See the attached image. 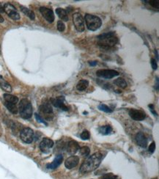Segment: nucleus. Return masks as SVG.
<instances>
[{
    "mask_svg": "<svg viewBox=\"0 0 159 179\" xmlns=\"http://www.w3.org/2000/svg\"><path fill=\"white\" fill-rule=\"evenodd\" d=\"M96 75H97V77H101V78L110 79L119 76L120 73L117 71L111 70V69H101V70H98L96 72Z\"/></svg>",
    "mask_w": 159,
    "mask_h": 179,
    "instance_id": "nucleus-8",
    "label": "nucleus"
},
{
    "mask_svg": "<svg viewBox=\"0 0 159 179\" xmlns=\"http://www.w3.org/2000/svg\"><path fill=\"white\" fill-rule=\"evenodd\" d=\"M89 137H90V134L88 131L85 130L81 134V138L84 140H89Z\"/></svg>",
    "mask_w": 159,
    "mask_h": 179,
    "instance_id": "nucleus-28",
    "label": "nucleus"
},
{
    "mask_svg": "<svg viewBox=\"0 0 159 179\" xmlns=\"http://www.w3.org/2000/svg\"><path fill=\"white\" fill-rule=\"evenodd\" d=\"M148 106H149V108L150 109L151 112H152V113L154 114V115L157 116V113H156V111H155V109H154V105H153V104H150Z\"/></svg>",
    "mask_w": 159,
    "mask_h": 179,
    "instance_id": "nucleus-35",
    "label": "nucleus"
},
{
    "mask_svg": "<svg viewBox=\"0 0 159 179\" xmlns=\"http://www.w3.org/2000/svg\"><path fill=\"white\" fill-rule=\"evenodd\" d=\"M136 141L137 142L141 148H146L147 145V139L145 137V135L142 132H139V133L136 134Z\"/></svg>",
    "mask_w": 159,
    "mask_h": 179,
    "instance_id": "nucleus-16",
    "label": "nucleus"
},
{
    "mask_svg": "<svg viewBox=\"0 0 159 179\" xmlns=\"http://www.w3.org/2000/svg\"><path fill=\"white\" fill-rule=\"evenodd\" d=\"M98 131H99L100 133L103 135H108V134H110L112 132V126L110 125H103V126H101L98 129Z\"/></svg>",
    "mask_w": 159,
    "mask_h": 179,
    "instance_id": "nucleus-23",
    "label": "nucleus"
},
{
    "mask_svg": "<svg viewBox=\"0 0 159 179\" xmlns=\"http://www.w3.org/2000/svg\"><path fill=\"white\" fill-rule=\"evenodd\" d=\"M155 150H156V143H155L154 142H153L149 146V152L150 153H154Z\"/></svg>",
    "mask_w": 159,
    "mask_h": 179,
    "instance_id": "nucleus-32",
    "label": "nucleus"
},
{
    "mask_svg": "<svg viewBox=\"0 0 159 179\" xmlns=\"http://www.w3.org/2000/svg\"><path fill=\"white\" fill-rule=\"evenodd\" d=\"M4 11L7 14L11 19L14 21H18L20 19V14L16 8L10 3H5L4 5Z\"/></svg>",
    "mask_w": 159,
    "mask_h": 179,
    "instance_id": "nucleus-6",
    "label": "nucleus"
},
{
    "mask_svg": "<svg viewBox=\"0 0 159 179\" xmlns=\"http://www.w3.org/2000/svg\"><path fill=\"white\" fill-rule=\"evenodd\" d=\"M129 115L133 120L136 121H141L146 117V115L144 112L135 109H131L129 110Z\"/></svg>",
    "mask_w": 159,
    "mask_h": 179,
    "instance_id": "nucleus-12",
    "label": "nucleus"
},
{
    "mask_svg": "<svg viewBox=\"0 0 159 179\" xmlns=\"http://www.w3.org/2000/svg\"><path fill=\"white\" fill-rule=\"evenodd\" d=\"M89 64L91 66H95L97 64V61H89Z\"/></svg>",
    "mask_w": 159,
    "mask_h": 179,
    "instance_id": "nucleus-36",
    "label": "nucleus"
},
{
    "mask_svg": "<svg viewBox=\"0 0 159 179\" xmlns=\"http://www.w3.org/2000/svg\"><path fill=\"white\" fill-rule=\"evenodd\" d=\"M4 22V18L2 16V15L0 14V23H2Z\"/></svg>",
    "mask_w": 159,
    "mask_h": 179,
    "instance_id": "nucleus-39",
    "label": "nucleus"
},
{
    "mask_svg": "<svg viewBox=\"0 0 159 179\" xmlns=\"http://www.w3.org/2000/svg\"><path fill=\"white\" fill-rule=\"evenodd\" d=\"M57 29H58L60 32L65 31V24L63 23V21H58V22H57Z\"/></svg>",
    "mask_w": 159,
    "mask_h": 179,
    "instance_id": "nucleus-29",
    "label": "nucleus"
},
{
    "mask_svg": "<svg viewBox=\"0 0 159 179\" xmlns=\"http://www.w3.org/2000/svg\"><path fill=\"white\" fill-rule=\"evenodd\" d=\"M20 8H21V11L24 13L26 16H27L30 19L35 20V13L32 11V10H29V9L27 8V7H26L24 6H22V5L20 6Z\"/></svg>",
    "mask_w": 159,
    "mask_h": 179,
    "instance_id": "nucleus-21",
    "label": "nucleus"
},
{
    "mask_svg": "<svg viewBox=\"0 0 159 179\" xmlns=\"http://www.w3.org/2000/svg\"><path fill=\"white\" fill-rule=\"evenodd\" d=\"M18 109L20 115L22 118L29 119L32 116V106L31 102L26 98H24L20 101Z\"/></svg>",
    "mask_w": 159,
    "mask_h": 179,
    "instance_id": "nucleus-3",
    "label": "nucleus"
},
{
    "mask_svg": "<svg viewBox=\"0 0 159 179\" xmlns=\"http://www.w3.org/2000/svg\"><path fill=\"white\" fill-rule=\"evenodd\" d=\"M35 116L36 120H37V121H38V122L44 124V125H48L47 123H46L45 121H44L43 119V117H41V116L39 114H37V113H35Z\"/></svg>",
    "mask_w": 159,
    "mask_h": 179,
    "instance_id": "nucleus-31",
    "label": "nucleus"
},
{
    "mask_svg": "<svg viewBox=\"0 0 159 179\" xmlns=\"http://www.w3.org/2000/svg\"><path fill=\"white\" fill-rule=\"evenodd\" d=\"M85 22H86L87 27L91 31H96L99 29L102 24V21L99 17L91 14L85 15Z\"/></svg>",
    "mask_w": 159,
    "mask_h": 179,
    "instance_id": "nucleus-4",
    "label": "nucleus"
},
{
    "mask_svg": "<svg viewBox=\"0 0 159 179\" xmlns=\"http://www.w3.org/2000/svg\"><path fill=\"white\" fill-rule=\"evenodd\" d=\"M54 142L49 138H44L40 143V149L44 153H48L50 151V149L54 146Z\"/></svg>",
    "mask_w": 159,
    "mask_h": 179,
    "instance_id": "nucleus-10",
    "label": "nucleus"
},
{
    "mask_svg": "<svg viewBox=\"0 0 159 179\" xmlns=\"http://www.w3.org/2000/svg\"><path fill=\"white\" fill-rule=\"evenodd\" d=\"M40 12L43 16V18L48 22H49V23L54 22L55 17H54V12L51 9H49L48 7H40Z\"/></svg>",
    "mask_w": 159,
    "mask_h": 179,
    "instance_id": "nucleus-9",
    "label": "nucleus"
},
{
    "mask_svg": "<svg viewBox=\"0 0 159 179\" xmlns=\"http://www.w3.org/2000/svg\"><path fill=\"white\" fill-rule=\"evenodd\" d=\"M151 65H152V68H153V70H156L157 69V62L155 59H151Z\"/></svg>",
    "mask_w": 159,
    "mask_h": 179,
    "instance_id": "nucleus-34",
    "label": "nucleus"
},
{
    "mask_svg": "<svg viewBox=\"0 0 159 179\" xmlns=\"http://www.w3.org/2000/svg\"><path fill=\"white\" fill-rule=\"evenodd\" d=\"M20 138L25 143H32L34 140V132L30 128H24L20 132Z\"/></svg>",
    "mask_w": 159,
    "mask_h": 179,
    "instance_id": "nucleus-5",
    "label": "nucleus"
},
{
    "mask_svg": "<svg viewBox=\"0 0 159 179\" xmlns=\"http://www.w3.org/2000/svg\"><path fill=\"white\" fill-rule=\"evenodd\" d=\"M79 162V157L76 156H71L68 157L65 161V166L68 169L70 170L76 167Z\"/></svg>",
    "mask_w": 159,
    "mask_h": 179,
    "instance_id": "nucleus-13",
    "label": "nucleus"
},
{
    "mask_svg": "<svg viewBox=\"0 0 159 179\" xmlns=\"http://www.w3.org/2000/svg\"><path fill=\"white\" fill-rule=\"evenodd\" d=\"M51 103L53 104V106L57 108H60L62 110L68 111V107L65 104V98L63 96H59L57 98H51Z\"/></svg>",
    "mask_w": 159,
    "mask_h": 179,
    "instance_id": "nucleus-11",
    "label": "nucleus"
},
{
    "mask_svg": "<svg viewBox=\"0 0 159 179\" xmlns=\"http://www.w3.org/2000/svg\"><path fill=\"white\" fill-rule=\"evenodd\" d=\"M114 84H115L117 86L120 87L121 88H125L127 87V83L125 80L122 78H118L114 81Z\"/></svg>",
    "mask_w": 159,
    "mask_h": 179,
    "instance_id": "nucleus-25",
    "label": "nucleus"
},
{
    "mask_svg": "<svg viewBox=\"0 0 159 179\" xmlns=\"http://www.w3.org/2000/svg\"><path fill=\"white\" fill-rule=\"evenodd\" d=\"M5 106H6L7 109H8L10 113H13V114L16 115L17 113H18V107L16 106V104H10V103L6 102V101H5Z\"/></svg>",
    "mask_w": 159,
    "mask_h": 179,
    "instance_id": "nucleus-24",
    "label": "nucleus"
},
{
    "mask_svg": "<svg viewBox=\"0 0 159 179\" xmlns=\"http://www.w3.org/2000/svg\"><path fill=\"white\" fill-rule=\"evenodd\" d=\"M4 12H5L4 11V7L0 4V13H4Z\"/></svg>",
    "mask_w": 159,
    "mask_h": 179,
    "instance_id": "nucleus-38",
    "label": "nucleus"
},
{
    "mask_svg": "<svg viewBox=\"0 0 159 179\" xmlns=\"http://www.w3.org/2000/svg\"><path fill=\"white\" fill-rule=\"evenodd\" d=\"M97 38L98 41H97L98 45L100 46H102L103 48L112 47V46H115L118 42L117 36L113 32L100 35L99 36H97Z\"/></svg>",
    "mask_w": 159,
    "mask_h": 179,
    "instance_id": "nucleus-2",
    "label": "nucleus"
},
{
    "mask_svg": "<svg viewBox=\"0 0 159 179\" xmlns=\"http://www.w3.org/2000/svg\"><path fill=\"white\" fill-rule=\"evenodd\" d=\"M158 77H156V90H158Z\"/></svg>",
    "mask_w": 159,
    "mask_h": 179,
    "instance_id": "nucleus-37",
    "label": "nucleus"
},
{
    "mask_svg": "<svg viewBox=\"0 0 159 179\" xmlns=\"http://www.w3.org/2000/svg\"><path fill=\"white\" fill-rule=\"evenodd\" d=\"M148 3L150 4V5L154 7V8H158L159 7V2L158 0H150L147 1Z\"/></svg>",
    "mask_w": 159,
    "mask_h": 179,
    "instance_id": "nucleus-30",
    "label": "nucleus"
},
{
    "mask_svg": "<svg viewBox=\"0 0 159 179\" xmlns=\"http://www.w3.org/2000/svg\"><path fill=\"white\" fill-rule=\"evenodd\" d=\"M79 151H80V153H81L82 156H88V155H89V153H90V149H89V148H88L87 146H83V147H81V148H79Z\"/></svg>",
    "mask_w": 159,
    "mask_h": 179,
    "instance_id": "nucleus-27",
    "label": "nucleus"
},
{
    "mask_svg": "<svg viewBox=\"0 0 159 179\" xmlns=\"http://www.w3.org/2000/svg\"><path fill=\"white\" fill-rule=\"evenodd\" d=\"M0 87L2 88L3 90H5L7 93H10L12 92V87L10 84L2 79V77H0Z\"/></svg>",
    "mask_w": 159,
    "mask_h": 179,
    "instance_id": "nucleus-20",
    "label": "nucleus"
},
{
    "mask_svg": "<svg viewBox=\"0 0 159 179\" xmlns=\"http://www.w3.org/2000/svg\"><path fill=\"white\" fill-rule=\"evenodd\" d=\"M56 13L60 19H62V21H68V13L65 9L62 8H57L56 9Z\"/></svg>",
    "mask_w": 159,
    "mask_h": 179,
    "instance_id": "nucleus-18",
    "label": "nucleus"
},
{
    "mask_svg": "<svg viewBox=\"0 0 159 179\" xmlns=\"http://www.w3.org/2000/svg\"><path fill=\"white\" fill-rule=\"evenodd\" d=\"M4 98H5L6 102L10 103V104H16L18 102V98L16 96L9 94V93H5L4 94Z\"/></svg>",
    "mask_w": 159,
    "mask_h": 179,
    "instance_id": "nucleus-19",
    "label": "nucleus"
},
{
    "mask_svg": "<svg viewBox=\"0 0 159 179\" xmlns=\"http://www.w3.org/2000/svg\"><path fill=\"white\" fill-rule=\"evenodd\" d=\"M39 110L41 113L45 115L46 119H49V116L53 114V109L50 104L46 103V104H41L39 107Z\"/></svg>",
    "mask_w": 159,
    "mask_h": 179,
    "instance_id": "nucleus-14",
    "label": "nucleus"
},
{
    "mask_svg": "<svg viewBox=\"0 0 159 179\" xmlns=\"http://www.w3.org/2000/svg\"><path fill=\"white\" fill-rule=\"evenodd\" d=\"M62 161H63V156H62V155H57L56 156V158L54 159V161H52L51 163H50V164H48L46 165V167H47L48 169H56V168L58 167L62 164Z\"/></svg>",
    "mask_w": 159,
    "mask_h": 179,
    "instance_id": "nucleus-17",
    "label": "nucleus"
},
{
    "mask_svg": "<svg viewBox=\"0 0 159 179\" xmlns=\"http://www.w3.org/2000/svg\"><path fill=\"white\" fill-rule=\"evenodd\" d=\"M79 148L80 147L78 142L74 140H71L68 142L67 145V151L70 155H73L79 150Z\"/></svg>",
    "mask_w": 159,
    "mask_h": 179,
    "instance_id": "nucleus-15",
    "label": "nucleus"
},
{
    "mask_svg": "<svg viewBox=\"0 0 159 179\" xmlns=\"http://www.w3.org/2000/svg\"><path fill=\"white\" fill-rule=\"evenodd\" d=\"M116 178V176H114L112 173H109V174H106L101 179H114Z\"/></svg>",
    "mask_w": 159,
    "mask_h": 179,
    "instance_id": "nucleus-33",
    "label": "nucleus"
},
{
    "mask_svg": "<svg viewBox=\"0 0 159 179\" xmlns=\"http://www.w3.org/2000/svg\"><path fill=\"white\" fill-rule=\"evenodd\" d=\"M73 21L77 31L81 33L85 30V19L79 13H75L73 15Z\"/></svg>",
    "mask_w": 159,
    "mask_h": 179,
    "instance_id": "nucleus-7",
    "label": "nucleus"
},
{
    "mask_svg": "<svg viewBox=\"0 0 159 179\" xmlns=\"http://www.w3.org/2000/svg\"><path fill=\"white\" fill-rule=\"evenodd\" d=\"M105 154V152L99 151L89 156L86 161L82 163V165L80 167V173L82 174H86L95 170L101 165V161L104 159Z\"/></svg>",
    "mask_w": 159,
    "mask_h": 179,
    "instance_id": "nucleus-1",
    "label": "nucleus"
},
{
    "mask_svg": "<svg viewBox=\"0 0 159 179\" xmlns=\"http://www.w3.org/2000/svg\"><path fill=\"white\" fill-rule=\"evenodd\" d=\"M88 85H89V81L87 80L81 79L77 83L76 89L79 91H84L87 88Z\"/></svg>",
    "mask_w": 159,
    "mask_h": 179,
    "instance_id": "nucleus-22",
    "label": "nucleus"
},
{
    "mask_svg": "<svg viewBox=\"0 0 159 179\" xmlns=\"http://www.w3.org/2000/svg\"><path fill=\"white\" fill-rule=\"evenodd\" d=\"M98 109H99L100 110L103 111V112H105V113H112V112H113V110H112L110 107H109L107 105H106V104H100L99 106H98Z\"/></svg>",
    "mask_w": 159,
    "mask_h": 179,
    "instance_id": "nucleus-26",
    "label": "nucleus"
}]
</instances>
